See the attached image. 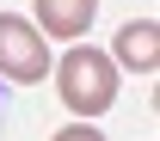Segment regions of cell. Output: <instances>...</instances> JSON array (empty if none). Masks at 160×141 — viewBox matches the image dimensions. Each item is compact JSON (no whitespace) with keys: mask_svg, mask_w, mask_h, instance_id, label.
<instances>
[{"mask_svg":"<svg viewBox=\"0 0 160 141\" xmlns=\"http://www.w3.org/2000/svg\"><path fill=\"white\" fill-rule=\"evenodd\" d=\"M49 74H56L62 104H68L80 123L105 117V110L117 104V68H111V55H105V49H92V43H68V49H62V61H49Z\"/></svg>","mask_w":160,"mask_h":141,"instance_id":"1","label":"cell"},{"mask_svg":"<svg viewBox=\"0 0 160 141\" xmlns=\"http://www.w3.org/2000/svg\"><path fill=\"white\" fill-rule=\"evenodd\" d=\"M49 141H105V135L92 129V123H68V129H56Z\"/></svg>","mask_w":160,"mask_h":141,"instance_id":"5","label":"cell"},{"mask_svg":"<svg viewBox=\"0 0 160 141\" xmlns=\"http://www.w3.org/2000/svg\"><path fill=\"white\" fill-rule=\"evenodd\" d=\"M0 74L12 86H37L49 74V37L25 12H0Z\"/></svg>","mask_w":160,"mask_h":141,"instance_id":"2","label":"cell"},{"mask_svg":"<svg viewBox=\"0 0 160 141\" xmlns=\"http://www.w3.org/2000/svg\"><path fill=\"white\" fill-rule=\"evenodd\" d=\"M92 12H99V0H37V31L43 37H86V31H92Z\"/></svg>","mask_w":160,"mask_h":141,"instance_id":"4","label":"cell"},{"mask_svg":"<svg viewBox=\"0 0 160 141\" xmlns=\"http://www.w3.org/2000/svg\"><path fill=\"white\" fill-rule=\"evenodd\" d=\"M111 68H129V74H154L160 68V25L154 19H129L111 43Z\"/></svg>","mask_w":160,"mask_h":141,"instance_id":"3","label":"cell"}]
</instances>
